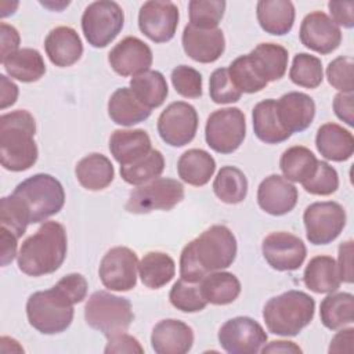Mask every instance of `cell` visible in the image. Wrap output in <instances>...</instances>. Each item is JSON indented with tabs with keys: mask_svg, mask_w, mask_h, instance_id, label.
Listing matches in <instances>:
<instances>
[{
	"mask_svg": "<svg viewBox=\"0 0 354 354\" xmlns=\"http://www.w3.org/2000/svg\"><path fill=\"white\" fill-rule=\"evenodd\" d=\"M299 36L303 46L322 55L330 54L342 43L340 28L322 11H313L303 18Z\"/></svg>",
	"mask_w": 354,
	"mask_h": 354,
	"instance_id": "cell-17",
	"label": "cell"
},
{
	"mask_svg": "<svg viewBox=\"0 0 354 354\" xmlns=\"http://www.w3.org/2000/svg\"><path fill=\"white\" fill-rule=\"evenodd\" d=\"M218 343L228 354H256L267 343L264 328L250 317L225 321L218 330Z\"/></svg>",
	"mask_w": 354,
	"mask_h": 354,
	"instance_id": "cell-13",
	"label": "cell"
},
{
	"mask_svg": "<svg viewBox=\"0 0 354 354\" xmlns=\"http://www.w3.org/2000/svg\"><path fill=\"white\" fill-rule=\"evenodd\" d=\"M257 73L267 82L283 77L288 68V50L277 43H260L249 54Z\"/></svg>",
	"mask_w": 354,
	"mask_h": 354,
	"instance_id": "cell-27",
	"label": "cell"
},
{
	"mask_svg": "<svg viewBox=\"0 0 354 354\" xmlns=\"http://www.w3.org/2000/svg\"><path fill=\"white\" fill-rule=\"evenodd\" d=\"M227 69H228V75H230L234 86L241 93H248V94L259 93L263 88H266V86L268 84L257 73V71L254 69L253 64L250 62V58L248 54L235 58Z\"/></svg>",
	"mask_w": 354,
	"mask_h": 354,
	"instance_id": "cell-42",
	"label": "cell"
},
{
	"mask_svg": "<svg viewBox=\"0 0 354 354\" xmlns=\"http://www.w3.org/2000/svg\"><path fill=\"white\" fill-rule=\"evenodd\" d=\"M216 171L214 158L205 149L192 148L185 151L177 162L178 177L194 187L206 185Z\"/></svg>",
	"mask_w": 354,
	"mask_h": 354,
	"instance_id": "cell-30",
	"label": "cell"
},
{
	"mask_svg": "<svg viewBox=\"0 0 354 354\" xmlns=\"http://www.w3.org/2000/svg\"><path fill=\"white\" fill-rule=\"evenodd\" d=\"M30 224L44 223L57 214L65 203V191L62 184L51 174L37 173L21 181L12 191Z\"/></svg>",
	"mask_w": 354,
	"mask_h": 354,
	"instance_id": "cell-6",
	"label": "cell"
},
{
	"mask_svg": "<svg viewBox=\"0 0 354 354\" xmlns=\"http://www.w3.org/2000/svg\"><path fill=\"white\" fill-rule=\"evenodd\" d=\"M304 285L314 293H333L340 288L337 264L330 256H315L306 266Z\"/></svg>",
	"mask_w": 354,
	"mask_h": 354,
	"instance_id": "cell-32",
	"label": "cell"
},
{
	"mask_svg": "<svg viewBox=\"0 0 354 354\" xmlns=\"http://www.w3.org/2000/svg\"><path fill=\"white\" fill-rule=\"evenodd\" d=\"M138 259L134 250L126 246H115L109 249L98 268L102 285L115 292H127L137 285Z\"/></svg>",
	"mask_w": 354,
	"mask_h": 354,
	"instance_id": "cell-14",
	"label": "cell"
},
{
	"mask_svg": "<svg viewBox=\"0 0 354 354\" xmlns=\"http://www.w3.org/2000/svg\"><path fill=\"white\" fill-rule=\"evenodd\" d=\"M198 112L185 102L176 101L169 104L158 118V133L170 147H184L189 144L198 130Z\"/></svg>",
	"mask_w": 354,
	"mask_h": 354,
	"instance_id": "cell-12",
	"label": "cell"
},
{
	"mask_svg": "<svg viewBox=\"0 0 354 354\" xmlns=\"http://www.w3.org/2000/svg\"><path fill=\"white\" fill-rule=\"evenodd\" d=\"M151 149V138L142 129H119L109 137V151L120 166L137 162Z\"/></svg>",
	"mask_w": 354,
	"mask_h": 354,
	"instance_id": "cell-24",
	"label": "cell"
},
{
	"mask_svg": "<svg viewBox=\"0 0 354 354\" xmlns=\"http://www.w3.org/2000/svg\"><path fill=\"white\" fill-rule=\"evenodd\" d=\"M319 318L326 329L336 330L354 321V296L348 292L328 293L319 306Z\"/></svg>",
	"mask_w": 354,
	"mask_h": 354,
	"instance_id": "cell-37",
	"label": "cell"
},
{
	"mask_svg": "<svg viewBox=\"0 0 354 354\" xmlns=\"http://www.w3.org/2000/svg\"><path fill=\"white\" fill-rule=\"evenodd\" d=\"M332 21L340 28L351 29L354 26V1H329L328 3Z\"/></svg>",
	"mask_w": 354,
	"mask_h": 354,
	"instance_id": "cell-51",
	"label": "cell"
},
{
	"mask_svg": "<svg viewBox=\"0 0 354 354\" xmlns=\"http://www.w3.org/2000/svg\"><path fill=\"white\" fill-rule=\"evenodd\" d=\"M318 166V159L306 147L295 145L283 151L279 159V167L290 183H304L310 180Z\"/></svg>",
	"mask_w": 354,
	"mask_h": 354,
	"instance_id": "cell-36",
	"label": "cell"
},
{
	"mask_svg": "<svg viewBox=\"0 0 354 354\" xmlns=\"http://www.w3.org/2000/svg\"><path fill=\"white\" fill-rule=\"evenodd\" d=\"M252 119L254 136L266 144H279L292 136L279 122L277 100L268 98L257 102L252 111Z\"/></svg>",
	"mask_w": 354,
	"mask_h": 354,
	"instance_id": "cell-28",
	"label": "cell"
},
{
	"mask_svg": "<svg viewBox=\"0 0 354 354\" xmlns=\"http://www.w3.org/2000/svg\"><path fill=\"white\" fill-rule=\"evenodd\" d=\"M353 93H337L333 98L335 115L350 127L354 126V111H353Z\"/></svg>",
	"mask_w": 354,
	"mask_h": 354,
	"instance_id": "cell-54",
	"label": "cell"
},
{
	"mask_svg": "<svg viewBox=\"0 0 354 354\" xmlns=\"http://www.w3.org/2000/svg\"><path fill=\"white\" fill-rule=\"evenodd\" d=\"M104 353H106V354H109V353H140L141 354V353H144V348L136 337L123 332V333H118V335L108 337V343L104 348Z\"/></svg>",
	"mask_w": 354,
	"mask_h": 354,
	"instance_id": "cell-50",
	"label": "cell"
},
{
	"mask_svg": "<svg viewBox=\"0 0 354 354\" xmlns=\"http://www.w3.org/2000/svg\"><path fill=\"white\" fill-rule=\"evenodd\" d=\"M44 50L51 64L59 68H66L80 59L83 54V43L73 28L57 26L46 36Z\"/></svg>",
	"mask_w": 354,
	"mask_h": 354,
	"instance_id": "cell-23",
	"label": "cell"
},
{
	"mask_svg": "<svg viewBox=\"0 0 354 354\" xmlns=\"http://www.w3.org/2000/svg\"><path fill=\"white\" fill-rule=\"evenodd\" d=\"M214 195L224 203H241L248 195V178L235 166H224L218 170L213 181Z\"/></svg>",
	"mask_w": 354,
	"mask_h": 354,
	"instance_id": "cell-39",
	"label": "cell"
},
{
	"mask_svg": "<svg viewBox=\"0 0 354 354\" xmlns=\"http://www.w3.org/2000/svg\"><path fill=\"white\" fill-rule=\"evenodd\" d=\"M0 223L3 228L12 232L17 238H21L25 234L28 225L30 224L26 212L24 210L17 196L12 194L1 198Z\"/></svg>",
	"mask_w": 354,
	"mask_h": 354,
	"instance_id": "cell-45",
	"label": "cell"
},
{
	"mask_svg": "<svg viewBox=\"0 0 354 354\" xmlns=\"http://www.w3.org/2000/svg\"><path fill=\"white\" fill-rule=\"evenodd\" d=\"M256 17L266 33L283 36L295 24V6L289 0H260L256 6Z\"/></svg>",
	"mask_w": 354,
	"mask_h": 354,
	"instance_id": "cell-26",
	"label": "cell"
},
{
	"mask_svg": "<svg viewBox=\"0 0 354 354\" xmlns=\"http://www.w3.org/2000/svg\"><path fill=\"white\" fill-rule=\"evenodd\" d=\"M6 72L11 79L22 83L40 80L46 73V64L36 48H19L1 61Z\"/></svg>",
	"mask_w": 354,
	"mask_h": 354,
	"instance_id": "cell-33",
	"label": "cell"
},
{
	"mask_svg": "<svg viewBox=\"0 0 354 354\" xmlns=\"http://www.w3.org/2000/svg\"><path fill=\"white\" fill-rule=\"evenodd\" d=\"M353 68L354 59L351 57L342 55L332 59L326 66L328 83L340 93H353Z\"/></svg>",
	"mask_w": 354,
	"mask_h": 354,
	"instance_id": "cell-49",
	"label": "cell"
},
{
	"mask_svg": "<svg viewBox=\"0 0 354 354\" xmlns=\"http://www.w3.org/2000/svg\"><path fill=\"white\" fill-rule=\"evenodd\" d=\"M18 86L6 75H0V108L6 109L17 102Z\"/></svg>",
	"mask_w": 354,
	"mask_h": 354,
	"instance_id": "cell-57",
	"label": "cell"
},
{
	"mask_svg": "<svg viewBox=\"0 0 354 354\" xmlns=\"http://www.w3.org/2000/svg\"><path fill=\"white\" fill-rule=\"evenodd\" d=\"M209 94L214 104H232L241 100L242 93L234 86L227 68L213 71L209 79Z\"/></svg>",
	"mask_w": 354,
	"mask_h": 354,
	"instance_id": "cell-48",
	"label": "cell"
},
{
	"mask_svg": "<svg viewBox=\"0 0 354 354\" xmlns=\"http://www.w3.org/2000/svg\"><path fill=\"white\" fill-rule=\"evenodd\" d=\"M169 300L173 307L183 313H198L207 306V301L202 296L199 282L194 283L183 278L176 281L171 286Z\"/></svg>",
	"mask_w": 354,
	"mask_h": 354,
	"instance_id": "cell-44",
	"label": "cell"
},
{
	"mask_svg": "<svg viewBox=\"0 0 354 354\" xmlns=\"http://www.w3.org/2000/svg\"><path fill=\"white\" fill-rule=\"evenodd\" d=\"M180 19L178 7L173 1L149 0L138 11V28L153 43L170 41Z\"/></svg>",
	"mask_w": 354,
	"mask_h": 354,
	"instance_id": "cell-15",
	"label": "cell"
},
{
	"mask_svg": "<svg viewBox=\"0 0 354 354\" xmlns=\"http://www.w3.org/2000/svg\"><path fill=\"white\" fill-rule=\"evenodd\" d=\"M153 55L151 47L136 36L122 39L108 54L111 68L120 76H137L152 65Z\"/></svg>",
	"mask_w": 354,
	"mask_h": 354,
	"instance_id": "cell-18",
	"label": "cell"
},
{
	"mask_svg": "<svg viewBox=\"0 0 354 354\" xmlns=\"http://www.w3.org/2000/svg\"><path fill=\"white\" fill-rule=\"evenodd\" d=\"M170 79L176 93L181 97H202V75L195 68L188 65H178L171 71Z\"/></svg>",
	"mask_w": 354,
	"mask_h": 354,
	"instance_id": "cell-46",
	"label": "cell"
},
{
	"mask_svg": "<svg viewBox=\"0 0 354 354\" xmlns=\"http://www.w3.org/2000/svg\"><path fill=\"white\" fill-rule=\"evenodd\" d=\"M66 250L68 238L64 225L58 221H44L22 242L17 256L18 268L29 277L53 274L62 266Z\"/></svg>",
	"mask_w": 354,
	"mask_h": 354,
	"instance_id": "cell-3",
	"label": "cell"
},
{
	"mask_svg": "<svg viewBox=\"0 0 354 354\" xmlns=\"http://www.w3.org/2000/svg\"><path fill=\"white\" fill-rule=\"evenodd\" d=\"M353 336H354L353 328H346L339 330L330 340V346L328 351L329 353H351Z\"/></svg>",
	"mask_w": 354,
	"mask_h": 354,
	"instance_id": "cell-56",
	"label": "cell"
},
{
	"mask_svg": "<svg viewBox=\"0 0 354 354\" xmlns=\"http://www.w3.org/2000/svg\"><path fill=\"white\" fill-rule=\"evenodd\" d=\"M303 188L311 195L326 196L339 188V176L335 167L325 160H318L314 176L303 183Z\"/></svg>",
	"mask_w": 354,
	"mask_h": 354,
	"instance_id": "cell-47",
	"label": "cell"
},
{
	"mask_svg": "<svg viewBox=\"0 0 354 354\" xmlns=\"http://www.w3.org/2000/svg\"><path fill=\"white\" fill-rule=\"evenodd\" d=\"M19 33L18 30L6 22L0 24V44H1V57L0 59L4 61L10 54L19 50Z\"/></svg>",
	"mask_w": 354,
	"mask_h": 354,
	"instance_id": "cell-53",
	"label": "cell"
},
{
	"mask_svg": "<svg viewBox=\"0 0 354 354\" xmlns=\"http://www.w3.org/2000/svg\"><path fill=\"white\" fill-rule=\"evenodd\" d=\"M84 319L90 328L101 332L108 339L127 332L134 319V313L129 299L106 290H97L86 301Z\"/></svg>",
	"mask_w": 354,
	"mask_h": 354,
	"instance_id": "cell-7",
	"label": "cell"
},
{
	"mask_svg": "<svg viewBox=\"0 0 354 354\" xmlns=\"http://www.w3.org/2000/svg\"><path fill=\"white\" fill-rule=\"evenodd\" d=\"M124 14L116 1L98 0L90 3L82 15V30L90 46L104 48L123 29Z\"/></svg>",
	"mask_w": 354,
	"mask_h": 354,
	"instance_id": "cell-8",
	"label": "cell"
},
{
	"mask_svg": "<svg viewBox=\"0 0 354 354\" xmlns=\"http://www.w3.org/2000/svg\"><path fill=\"white\" fill-rule=\"evenodd\" d=\"M184 199V187L178 180L158 177L134 188L124 209L133 214H147L153 210H171Z\"/></svg>",
	"mask_w": 354,
	"mask_h": 354,
	"instance_id": "cell-9",
	"label": "cell"
},
{
	"mask_svg": "<svg viewBox=\"0 0 354 354\" xmlns=\"http://www.w3.org/2000/svg\"><path fill=\"white\" fill-rule=\"evenodd\" d=\"M224 0H191L188 3L189 24L199 29H216L224 17Z\"/></svg>",
	"mask_w": 354,
	"mask_h": 354,
	"instance_id": "cell-43",
	"label": "cell"
},
{
	"mask_svg": "<svg viewBox=\"0 0 354 354\" xmlns=\"http://www.w3.org/2000/svg\"><path fill=\"white\" fill-rule=\"evenodd\" d=\"M236 250L232 231L221 224L212 225L181 250L180 277L196 283L210 272L228 268L236 257Z\"/></svg>",
	"mask_w": 354,
	"mask_h": 354,
	"instance_id": "cell-1",
	"label": "cell"
},
{
	"mask_svg": "<svg viewBox=\"0 0 354 354\" xmlns=\"http://www.w3.org/2000/svg\"><path fill=\"white\" fill-rule=\"evenodd\" d=\"M35 134L36 122L30 112L17 109L0 116V160L6 170L25 171L36 163Z\"/></svg>",
	"mask_w": 354,
	"mask_h": 354,
	"instance_id": "cell-4",
	"label": "cell"
},
{
	"mask_svg": "<svg viewBox=\"0 0 354 354\" xmlns=\"http://www.w3.org/2000/svg\"><path fill=\"white\" fill-rule=\"evenodd\" d=\"M315 301L301 290H288L271 297L263 308L268 332L279 336L299 335L314 318Z\"/></svg>",
	"mask_w": 354,
	"mask_h": 354,
	"instance_id": "cell-5",
	"label": "cell"
},
{
	"mask_svg": "<svg viewBox=\"0 0 354 354\" xmlns=\"http://www.w3.org/2000/svg\"><path fill=\"white\" fill-rule=\"evenodd\" d=\"M17 241L18 238L10 232L6 228H0V243H1V248H0V257H1V266L6 267L8 266L17 254Z\"/></svg>",
	"mask_w": 354,
	"mask_h": 354,
	"instance_id": "cell-55",
	"label": "cell"
},
{
	"mask_svg": "<svg viewBox=\"0 0 354 354\" xmlns=\"http://www.w3.org/2000/svg\"><path fill=\"white\" fill-rule=\"evenodd\" d=\"M75 174L83 188L88 191H101L113 181L115 169L105 155L93 152L77 162Z\"/></svg>",
	"mask_w": 354,
	"mask_h": 354,
	"instance_id": "cell-29",
	"label": "cell"
},
{
	"mask_svg": "<svg viewBox=\"0 0 354 354\" xmlns=\"http://www.w3.org/2000/svg\"><path fill=\"white\" fill-rule=\"evenodd\" d=\"M83 299L76 285L62 277L53 288L32 293L26 301V317L32 328L43 335L65 332L75 315L73 306Z\"/></svg>",
	"mask_w": 354,
	"mask_h": 354,
	"instance_id": "cell-2",
	"label": "cell"
},
{
	"mask_svg": "<svg viewBox=\"0 0 354 354\" xmlns=\"http://www.w3.org/2000/svg\"><path fill=\"white\" fill-rule=\"evenodd\" d=\"M184 53L201 64L217 61L225 50V39L221 29H199L191 24L185 25L181 36Z\"/></svg>",
	"mask_w": 354,
	"mask_h": 354,
	"instance_id": "cell-19",
	"label": "cell"
},
{
	"mask_svg": "<svg viewBox=\"0 0 354 354\" xmlns=\"http://www.w3.org/2000/svg\"><path fill=\"white\" fill-rule=\"evenodd\" d=\"M297 188L283 176L271 174L257 188V203L271 216H283L292 212L297 203Z\"/></svg>",
	"mask_w": 354,
	"mask_h": 354,
	"instance_id": "cell-20",
	"label": "cell"
},
{
	"mask_svg": "<svg viewBox=\"0 0 354 354\" xmlns=\"http://www.w3.org/2000/svg\"><path fill=\"white\" fill-rule=\"evenodd\" d=\"M151 346L156 354H185L194 346V330L183 321H159L151 333Z\"/></svg>",
	"mask_w": 354,
	"mask_h": 354,
	"instance_id": "cell-21",
	"label": "cell"
},
{
	"mask_svg": "<svg viewBox=\"0 0 354 354\" xmlns=\"http://www.w3.org/2000/svg\"><path fill=\"white\" fill-rule=\"evenodd\" d=\"M130 90L137 100L151 111L160 106L169 94L167 82L159 71H147L131 77Z\"/></svg>",
	"mask_w": 354,
	"mask_h": 354,
	"instance_id": "cell-38",
	"label": "cell"
},
{
	"mask_svg": "<svg viewBox=\"0 0 354 354\" xmlns=\"http://www.w3.org/2000/svg\"><path fill=\"white\" fill-rule=\"evenodd\" d=\"M346 210L333 201L314 202L303 213L306 236L313 245L333 242L346 227Z\"/></svg>",
	"mask_w": 354,
	"mask_h": 354,
	"instance_id": "cell-11",
	"label": "cell"
},
{
	"mask_svg": "<svg viewBox=\"0 0 354 354\" xmlns=\"http://www.w3.org/2000/svg\"><path fill=\"white\" fill-rule=\"evenodd\" d=\"M201 292L207 304L227 306L235 301L241 293V282L227 271H214L199 281Z\"/></svg>",
	"mask_w": 354,
	"mask_h": 354,
	"instance_id": "cell-34",
	"label": "cell"
},
{
	"mask_svg": "<svg viewBox=\"0 0 354 354\" xmlns=\"http://www.w3.org/2000/svg\"><path fill=\"white\" fill-rule=\"evenodd\" d=\"M246 136L245 113L235 106L212 112L205 126L206 144L218 153H232Z\"/></svg>",
	"mask_w": 354,
	"mask_h": 354,
	"instance_id": "cell-10",
	"label": "cell"
},
{
	"mask_svg": "<svg viewBox=\"0 0 354 354\" xmlns=\"http://www.w3.org/2000/svg\"><path fill=\"white\" fill-rule=\"evenodd\" d=\"M151 112L137 100L130 87L115 90L108 101V115L113 123L120 126L129 127L141 123L151 116Z\"/></svg>",
	"mask_w": 354,
	"mask_h": 354,
	"instance_id": "cell-31",
	"label": "cell"
},
{
	"mask_svg": "<svg viewBox=\"0 0 354 354\" xmlns=\"http://www.w3.org/2000/svg\"><path fill=\"white\" fill-rule=\"evenodd\" d=\"M289 77L296 86L306 88H317L324 80V69L321 59L308 53L296 54L292 61Z\"/></svg>",
	"mask_w": 354,
	"mask_h": 354,
	"instance_id": "cell-41",
	"label": "cell"
},
{
	"mask_svg": "<svg viewBox=\"0 0 354 354\" xmlns=\"http://www.w3.org/2000/svg\"><path fill=\"white\" fill-rule=\"evenodd\" d=\"M315 147L325 159L344 162L354 153V137L350 130L337 123H324L317 130Z\"/></svg>",
	"mask_w": 354,
	"mask_h": 354,
	"instance_id": "cell-25",
	"label": "cell"
},
{
	"mask_svg": "<svg viewBox=\"0 0 354 354\" xmlns=\"http://www.w3.org/2000/svg\"><path fill=\"white\" fill-rule=\"evenodd\" d=\"M277 111L279 122L288 133H300L313 123L315 102L306 93L289 91L277 101Z\"/></svg>",
	"mask_w": 354,
	"mask_h": 354,
	"instance_id": "cell-22",
	"label": "cell"
},
{
	"mask_svg": "<svg viewBox=\"0 0 354 354\" xmlns=\"http://www.w3.org/2000/svg\"><path fill=\"white\" fill-rule=\"evenodd\" d=\"M165 170V158L160 151L151 149L144 158L120 166V177L130 185H142L158 178Z\"/></svg>",
	"mask_w": 354,
	"mask_h": 354,
	"instance_id": "cell-40",
	"label": "cell"
},
{
	"mask_svg": "<svg viewBox=\"0 0 354 354\" xmlns=\"http://www.w3.org/2000/svg\"><path fill=\"white\" fill-rule=\"evenodd\" d=\"M138 274L141 282L147 288L159 289L173 279L176 274V263L165 252H148L138 263Z\"/></svg>",
	"mask_w": 354,
	"mask_h": 354,
	"instance_id": "cell-35",
	"label": "cell"
},
{
	"mask_svg": "<svg viewBox=\"0 0 354 354\" xmlns=\"http://www.w3.org/2000/svg\"><path fill=\"white\" fill-rule=\"evenodd\" d=\"M336 264H337L340 281L346 282V283H351L353 278H354V272H353V241L351 239L340 243Z\"/></svg>",
	"mask_w": 354,
	"mask_h": 354,
	"instance_id": "cell-52",
	"label": "cell"
},
{
	"mask_svg": "<svg viewBox=\"0 0 354 354\" xmlns=\"http://www.w3.org/2000/svg\"><path fill=\"white\" fill-rule=\"evenodd\" d=\"M261 252L268 266L277 271L299 270L307 256L304 242L285 231L268 234L263 239Z\"/></svg>",
	"mask_w": 354,
	"mask_h": 354,
	"instance_id": "cell-16",
	"label": "cell"
},
{
	"mask_svg": "<svg viewBox=\"0 0 354 354\" xmlns=\"http://www.w3.org/2000/svg\"><path fill=\"white\" fill-rule=\"evenodd\" d=\"M261 353H301V348L293 343V342H288V340H274L270 342L268 344H264V347H261L260 350Z\"/></svg>",
	"mask_w": 354,
	"mask_h": 354,
	"instance_id": "cell-58",
	"label": "cell"
}]
</instances>
